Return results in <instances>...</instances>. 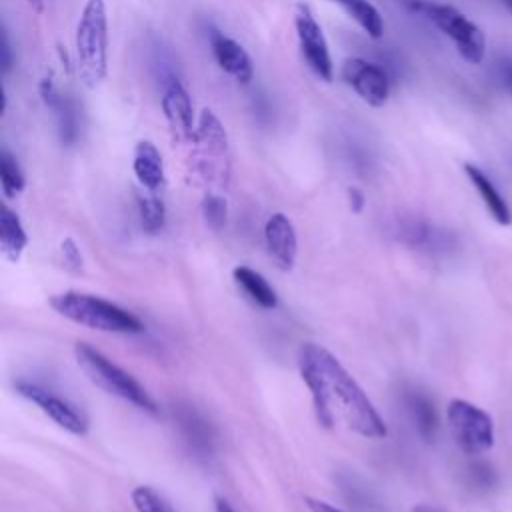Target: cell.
<instances>
[{
  "label": "cell",
  "instance_id": "cell-1",
  "mask_svg": "<svg viewBox=\"0 0 512 512\" xmlns=\"http://www.w3.org/2000/svg\"><path fill=\"white\" fill-rule=\"evenodd\" d=\"M298 370L310 392L318 424L332 428L342 422L348 430L372 440L388 434L386 422L372 400L330 350L314 342L302 344Z\"/></svg>",
  "mask_w": 512,
  "mask_h": 512
},
{
  "label": "cell",
  "instance_id": "cell-2",
  "mask_svg": "<svg viewBox=\"0 0 512 512\" xmlns=\"http://www.w3.org/2000/svg\"><path fill=\"white\" fill-rule=\"evenodd\" d=\"M50 306L56 314L64 316L70 322L80 326L112 332V334H138L144 330V324L138 316L128 312L126 308L78 290H66L50 296Z\"/></svg>",
  "mask_w": 512,
  "mask_h": 512
},
{
  "label": "cell",
  "instance_id": "cell-3",
  "mask_svg": "<svg viewBox=\"0 0 512 512\" xmlns=\"http://www.w3.org/2000/svg\"><path fill=\"white\" fill-rule=\"evenodd\" d=\"M76 68L88 88H96L108 72V16L104 0H86L76 24Z\"/></svg>",
  "mask_w": 512,
  "mask_h": 512
},
{
  "label": "cell",
  "instance_id": "cell-4",
  "mask_svg": "<svg viewBox=\"0 0 512 512\" xmlns=\"http://www.w3.org/2000/svg\"><path fill=\"white\" fill-rule=\"evenodd\" d=\"M74 358L84 376L104 392L144 410L150 414H158V406L148 390L124 368L114 364L108 356L86 342H78L74 346Z\"/></svg>",
  "mask_w": 512,
  "mask_h": 512
},
{
  "label": "cell",
  "instance_id": "cell-5",
  "mask_svg": "<svg viewBox=\"0 0 512 512\" xmlns=\"http://www.w3.org/2000/svg\"><path fill=\"white\" fill-rule=\"evenodd\" d=\"M446 418H448L452 438L464 454L478 456L492 448L494 424L486 410L478 408L468 400L454 398L448 404Z\"/></svg>",
  "mask_w": 512,
  "mask_h": 512
},
{
  "label": "cell",
  "instance_id": "cell-6",
  "mask_svg": "<svg viewBox=\"0 0 512 512\" xmlns=\"http://www.w3.org/2000/svg\"><path fill=\"white\" fill-rule=\"evenodd\" d=\"M422 14L442 32L446 34L458 54L470 62V64H480L484 58V50H486V42H484V34L482 30L468 20L460 10H456L454 6L448 4H436V2H424Z\"/></svg>",
  "mask_w": 512,
  "mask_h": 512
},
{
  "label": "cell",
  "instance_id": "cell-7",
  "mask_svg": "<svg viewBox=\"0 0 512 512\" xmlns=\"http://www.w3.org/2000/svg\"><path fill=\"white\" fill-rule=\"evenodd\" d=\"M294 28H296L300 54L306 60L308 68L320 80L330 82L332 76H334V64H332V56H330V50H328V42H326L322 26L318 24L312 8L304 2L296 4Z\"/></svg>",
  "mask_w": 512,
  "mask_h": 512
},
{
  "label": "cell",
  "instance_id": "cell-8",
  "mask_svg": "<svg viewBox=\"0 0 512 512\" xmlns=\"http://www.w3.org/2000/svg\"><path fill=\"white\" fill-rule=\"evenodd\" d=\"M194 144L200 148L196 162L198 172L206 180H222L226 176V156H228V134L212 110H202L196 126Z\"/></svg>",
  "mask_w": 512,
  "mask_h": 512
},
{
  "label": "cell",
  "instance_id": "cell-9",
  "mask_svg": "<svg viewBox=\"0 0 512 512\" xmlns=\"http://www.w3.org/2000/svg\"><path fill=\"white\" fill-rule=\"evenodd\" d=\"M14 388H16V392L22 398H26L32 404H36L50 420H54L66 432L76 434V436L86 434L88 422H86L84 414L72 402L62 398L60 394L52 392L50 388H46V386H42L38 382L22 380V378L14 382Z\"/></svg>",
  "mask_w": 512,
  "mask_h": 512
},
{
  "label": "cell",
  "instance_id": "cell-10",
  "mask_svg": "<svg viewBox=\"0 0 512 512\" xmlns=\"http://www.w3.org/2000/svg\"><path fill=\"white\" fill-rule=\"evenodd\" d=\"M340 76L366 104L380 108L388 102L390 80L378 64L364 58H348L340 68Z\"/></svg>",
  "mask_w": 512,
  "mask_h": 512
},
{
  "label": "cell",
  "instance_id": "cell-11",
  "mask_svg": "<svg viewBox=\"0 0 512 512\" xmlns=\"http://www.w3.org/2000/svg\"><path fill=\"white\" fill-rule=\"evenodd\" d=\"M160 106L164 112V118L172 130V134L180 142L194 144L196 140V120H194V108L188 90L180 80H170L164 86Z\"/></svg>",
  "mask_w": 512,
  "mask_h": 512
},
{
  "label": "cell",
  "instance_id": "cell-12",
  "mask_svg": "<svg viewBox=\"0 0 512 512\" xmlns=\"http://www.w3.org/2000/svg\"><path fill=\"white\" fill-rule=\"evenodd\" d=\"M264 242L268 256L280 270H290L294 266L298 254V236L292 220L286 214L274 212L266 220Z\"/></svg>",
  "mask_w": 512,
  "mask_h": 512
},
{
  "label": "cell",
  "instance_id": "cell-13",
  "mask_svg": "<svg viewBox=\"0 0 512 512\" xmlns=\"http://www.w3.org/2000/svg\"><path fill=\"white\" fill-rule=\"evenodd\" d=\"M210 46H212L216 64L226 74H230L240 84H248L252 80L254 66L248 52L242 48V44H238L236 40H232L230 36L218 30H210Z\"/></svg>",
  "mask_w": 512,
  "mask_h": 512
},
{
  "label": "cell",
  "instance_id": "cell-14",
  "mask_svg": "<svg viewBox=\"0 0 512 512\" xmlns=\"http://www.w3.org/2000/svg\"><path fill=\"white\" fill-rule=\"evenodd\" d=\"M132 170L140 186L148 192H158L164 186L166 174H164V160L160 150L150 140H140L134 146L132 156Z\"/></svg>",
  "mask_w": 512,
  "mask_h": 512
},
{
  "label": "cell",
  "instance_id": "cell-15",
  "mask_svg": "<svg viewBox=\"0 0 512 512\" xmlns=\"http://www.w3.org/2000/svg\"><path fill=\"white\" fill-rule=\"evenodd\" d=\"M464 172H466V176L470 178V182L474 184V188L478 190V194H480V198H482L486 210L490 212V216H492L498 224L508 226V224L512 222V212H510L506 200L502 198V194L496 190L494 182H492L478 166H474V164H464Z\"/></svg>",
  "mask_w": 512,
  "mask_h": 512
},
{
  "label": "cell",
  "instance_id": "cell-16",
  "mask_svg": "<svg viewBox=\"0 0 512 512\" xmlns=\"http://www.w3.org/2000/svg\"><path fill=\"white\" fill-rule=\"evenodd\" d=\"M232 276H234V282L238 284V288H242L244 294L260 308L272 310L278 306L276 290L268 284V280L260 272H256L248 266H236L232 270Z\"/></svg>",
  "mask_w": 512,
  "mask_h": 512
},
{
  "label": "cell",
  "instance_id": "cell-17",
  "mask_svg": "<svg viewBox=\"0 0 512 512\" xmlns=\"http://www.w3.org/2000/svg\"><path fill=\"white\" fill-rule=\"evenodd\" d=\"M26 244L28 236L18 214L4 204L0 210V248L4 258L10 262H18Z\"/></svg>",
  "mask_w": 512,
  "mask_h": 512
},
{
  "label": "cell",
  "instance_id": "cell-18",
  "mask_svg": "<svg viewBox=\"0 0 512 512\" xmlns=\"http://www.w3.org/2000/svg\"><path fill=\"white\" fill-rule=\"evenodd\" d=\"M400 238L408 246L426 252H442L446 248V234L422 220L404 222L400 226Z\"/></svg>",
  "mask_w": 512,
  "mask_h": 512
},
{
  "label": "cell",
  "instance_id": "cell-19",
  "mask_svg": "<svg viewBox=\"0 0 512 512\" xmlns=\"http://www.w3.org/2000/svg\"><path fill=\"white\" fill-rule=\"evenodd\" d=\"M338 4L370 38L378 40L384 34V20L378 8L368 0H330Z\"/></svg>",
  "mask_w": 512,
  "mask_h": 512
},
{
  "label": "cell",
  "instance_id": "cell-20",
  "mask_svg": "<svg viewBox=\"0 0 512 512\" xmlns=\"http://www.w3.org/2000/svg\"><path fill=\"white\" fill-rule=\"evenodd\" d=\"M406 404H408V410L416 422V428L418 432L426 438V440H432L434 438V432H436V426H438V420H436V410L432 406V402L420 394V392H410L406 396Z\"/></svg>",
  "mask_w": 512,
  "mask_h": 512
},
{
  "label": "cell",
  "instance_id": "cell-21",
  "mask_svg": "<svg viewBox=\"0 0 512 512\" xmlns=\"http://www.w3.org/2000/svg\"><path fill=\"white\" fill-rule=\"evenodd\" d=\"M138 216L146 234H158L166 224V206L162 198H158L156 192L138 196Z\"/></svg>",
  "mask_w": 512,
  "mask_h": 512
},
{
  "label": "cell",
  "instance_id": "cell-22",
  "mask_svg": "<svg viewBox=\"0 0 512 512\" xmlns=\"http://www.w3.org/2000/svg\"><path fill=\"white\" fill-rule=\"evenodd\" d=\"M0 184H2V192L6 198L18 196L26 186L24 172H22L18 160L8 150L0 152Z\"/></svg>",
  "mask_w": 512,
  "mask_h": 512
},
{
  "label": "cell",
  "instance_id": "cell-23",
  "mask_svg": "<svg viewBox=\"0 0 512 512\" xmlns=\"http://www.w3.org/2000/svg\"><path fill=\"white\" fill-rule=\"evenodd\" d=\"M200 210H202V216H204V222L220 232L226 222H228V202L224 196L216 194V192H206L204 198H202V204H200Z\"/></svg>",
  "mask_w": 512,
  "mask_h": 512
},
{
  "label": "cell",
  "instance_id": "cell-24",
  "mask_svg": "<svg viewBox=\"0 0 512 512\" xmlns=\"http://www.w3.org/2000/svg\"><path fill=\"white\" fill-rule=\"evenodd\" d=\"M136 512H174L172 506L152 486H136L130 494Z\"/></svg>",
  "mask_w": 512,
  "mask_h": 512
},
{
  "label": "cell",
  "instance_id": "cell-25",
  "mask_svg": "<svg viewBox=\"0 0 512 512\" xmlns=\"http://www.w3.org/2000/svg\"><path fill=\"white\" fill-rule=\"evenodd\" d=\"M60 252H62V258H64V264L78 272L82 268V254H80V248L78 244L72 240V238H64L62 244H60Z\"/></svg>",
  "mask_w": 512,
  "mask_h": 512
},
{
  "label": "cell",
  "instance_id": "cell-26",
  "mask_svg": "<svg viewBox=\"0 0 512 512\" xmlns=\"http://www.w3.org/2000/svg\"><path fill=\"white\" fill-rule=\"evenodd\" d=\"M304 504L310 512H344L340 508H336L334 504L326 502V500H320V498H312V496H306L304 498Z\"/></svg>",
  "mask_w": 512,
  "mask_h": 512
},
{
  "label": "cell",
  "instance_id": "cell-27",
  "mask_svg": "<svg viewBox=\"0 0 512 512\" xmlns=\"http://www.w3.org/2000/svg\"><path fill=\"white\" fill-rule=\"evenodd\" d=\"M346 194H348V204H350V210H352V212H362V208H364V204H366L364 192H362L360 188H356V186H350Z\"/></svg>",
  "mask_w": 512,
  "mask_h": 512
},
{
  "label": "cell",
  "instance_id": "cell-28",
  "mask_svg": "<svg viewBox=\"0 0 512 512\" xmlns=\"http://www.w3.org/2000/svg\"><path fill=\"white\" fill-rule=\"evenodd\" d=\"M498 74H500V80H502L504 88L512 96V60H502L498 64Z\"/></svg>",
  "mask_w": 512,
  "mask_h": 512
},
{
  "label": "cell",
  "instance_id": "cell-29",
  "mask_svg": "<svg viewBox=\"0 0 512 512\" xmlns=\"http://www.w3.org/2000/svg\"><path fill=\"white\" fill-rule=\"evenodd\" d=\"M12 68V50L8 44V34H2V72L6 74Z\"/></svg>",
  "mask_w": 512,
  "mask_h": 512
},
{
  "label": "cell",
  "instance_id": "cell-30",
  "mask_svg": "<svg viewBox=\"0 0 512 512\" xmlns=\"http://www.w3.org/2000/svg\"><path fill=\"white\" fill-rule=\"evenodd\" d=\"M402 8H406L408 12L412 14H422V8H424V2L426 0H396Z\"/></svg>",
  "mask_w": 512,
  "mask_h": 512
},
{
  "label": "cell",
  "instance_id": "cell-31",
  "mask_svg": "<svg viewBox=\"0 0 512 512\" xmlns=\"http://www.w3.org/2000/svg\"><path fill=\"white\" fill-rule=\"evenodd\" d=\"M214 512H236V510L230 506L228 500L216 498V500H214Z\"/></svg>",
  "mask_w": 512,
  "mask_h": 512
},
{
  "label": "cell",
  "instance_id": "cell-32",
  "mask_svg": "<svg viewBox=\"0 0 512 512\" xmlns=\"http://www.w3.org/2000/svg\"><path fill=\"white\" fill-rule=\"evenodd\" d=\"M410 512H444V510H440L436 506H430V504H416Z\"/></svg>",
  "mask_w": 512,
  "mask_h": 512
},
{
  "label": "cell",
  "instance_id": "cell-33",
  "mask_svg": "<svg viewBox=\"0 0 512 512\" xmlns=\"http://www.w3.org/2000/svg\"><path fill=\"white\" fill-rule=\"evenodd\" d=\"M500 2H502V4L508 8V12L512 14V0H500Z\"/></svg>",
  "mask_w": 512,
  "mask_h": 512
},
{
  "label": "cell",
  "instance_id": "cell-34",
  "mask_svg": "<svg viewBox=\"0 0 512 512\" xmlns=\"http://www.w3.org/2000/svg\"><path fill=\"white\" fill-rule=\"evenodd\" d=\"M30 2H32V4H36V10H38V12L42 10V0H30Z\"/></svg>",
  "mask_w": 512,
  "mask_h": 512
}]
</instances>
